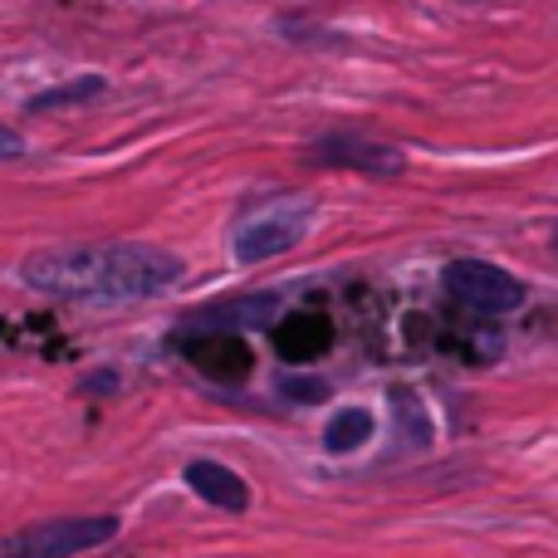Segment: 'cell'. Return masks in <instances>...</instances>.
Segmentation results:
<instances>
[{"label": "cell", "instance_id": "6da1fadb", "mask_svg": "<svg viewBox=\"0 0 558 558\" xmlns=\"http://www.w3.org/2000/svg\"><path fill=\"white\" fill-rule=\"evenodd\" d=\"M29 289L78 304H128V299H153L182 279V260L157 245H54L35 251L20 265Z\"/></svg>", "mask_w": 558, "mask_h": 558}, {"label": "cell", "instance_id": "7a4b0ae2", "mask_svg": "<svg viewBox=\"0 0 558 558\" xmlns=\"http://www.w3.org/2000/svg\"><path fill=\"white\" fill-rule=\"evenodd\" d=\"M118 539L113 514H74V520H39L0 539V558H74L88 549H104Z\"/></svg>", "mask_w": 558, "mask_h": 558}, {"label": "cell", "instance_id": "3957f363", "mask_svg": "<svg viewBox=\"0 0 558 558\" xmlns=\"http://www.w3.org/2000/svg\"><path fill=\"white\" fill-rule=\"evenodd\" d=\"M308 231V202L304 196H275V202L255 206L241 226H235V260L255 265L270 260L279 251H294L299 235Z\"/></svg>", "mask_w": 558, "mask_h": 558}, {"label": "cell", "instance_id": "277c9868", "mask_svg": "<svg viewBox=\"0 0 558 558\" xmlns=\"http://www.w3.org/2000/svg\"><path fill=\"white\" fill-rule=\"evenodd\" d=\"M446 294L475 314H514L524 304V284L490 260H451L446 265Z\"/></svg>", "mask_w": 558, "mask_h": 558}, {"label": "cell", "instance_id": "5b68a950", "mask_svg": "<svg viewBox=\"0 0 558 558\" xmlns=\"http://www.w3.org/2000/svg\"><path fill=\"white\" fill-rule=\"evenodd\" d=\"M186 357H192V367H202L211 383H226V387L245 383L255 367L251 343H245L241 333H226V328H211V333L192 338V343H186Z\"/></svg>", "mask_w": 558, "mask_h": 558}, {"label": "cell", "instance_id": "8992f818", "mask_svg": "<svg viewBox=\"0 0 558 558\" xmlns=\"http://www.w3.org/2000/svg\"><path fill=\"white\" fill-rule=\"evenodd\" d=\"M328 348H333V324H328L324 314L299 308V314H284L275 324V353L284 357V363H314Z\"/></svg>", "mask_w": 558, "mask_h": 558}, {"label": "cell", "instance_id": "52a82bcc", "mask_svg": "<svg viewBox=\"0 0 558 558\" xmlns=\"http://www.w3.org/2000/svg\"><path fill=\"white\" fill-rule=\"evenodd\" d=\"M186 485H192L206 505H216V510H231V514L251 510V485H245V475H235L231 465H221V461H192L186 465Z\"/></svg>", "mask_w": 558, "mask_h": 558}, {"label": "cell", "instance_id": "ba28073f", "mask_svg": "<svg viewBox=\"0 0 558 558\" xmlns=\"http://www.w3.org/2000/svg\"><path fill=\"white\" fill-rule=\"evenodd\" d=\"M314 157L318 162H333V167H363V172H377V177L402 172V153L377 147V143H357V137H328V143L314 147Z\"/></svg>", "mask_w": 558, "mask_h": 558}, {"label": "cell", "instance_id": "9c48e42d", "mask_svg": "<svg viewBox=\"0 0 558 558\" xmlns=\"http://www.w3.org/2000/svg\"><path fill=\"white\" fill-rule=\"evenodd\" d=\"M367 436H373V412H367V407H343V412H333L324 426V446L333 456L357 451Z\"/></svg>", "mask_w": 558, "mask_h": 558}, {"label": "cell", "instance_id": "30bf717a", "mask_svg": "<svg viewBox=\"0 0 558 558\" xmlns=\"http://www.w3.org/2000/svg\"><path fill=\"white\" fill-rule=\"evenodd\" d=\"M94 94H104V78H78V84H64V88H54V94H39L35 104V113L39 108H64V104H78V98H94Z\"/></svg>", "mask_w": 558, "mask_h": 558}]
</instances>
